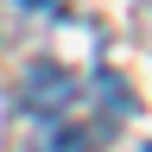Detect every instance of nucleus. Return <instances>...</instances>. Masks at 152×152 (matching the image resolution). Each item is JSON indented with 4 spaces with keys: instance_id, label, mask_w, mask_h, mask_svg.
<instances>
[{
    "instance_id": "7ed1b4c3",
    "label": "nucleus",
    "mask_w": 152,
    "mask_h": 152,
    "mask_svg": "<svg viewBox=\"0 0 152 152\" xmlns=\"http://www.w3.org/2000/svg\"><path fill=\"white\" fill-rule=\"evenodd\" d=\"M26 7H45V0H26Z\"/></svg>"
},
{
    "instance_id": "f03ea898",
    "label": "nucleus",
    "mask_w": 152,
    "mask_h": 152,
    "mask_svg": "<svg viewBox=\"0 0 152 152\" xmlns=\"http://www.w3.org/2000/svg\"><path fill=\"white\" fill-rule=\"evenodd\" d=\"M32 152H102V127L83 114H32Z\"/></svg>"
},
{
    "instance_id": "f257e3e1",
    "label": "nucleus",
    "mask_w": 152,
    "mask_h": 152,
    "mask_svg": "<svg viewBox=\"0 0 152 152\" xmlns=\"http://www.w3.org/2000/svg\"><path fill=\"white\" fill-rule=\"evenodd\" d=\"M83 95H89V83L76 70H57V64H38L32 76H26V114H83Z\"/></svg>"
}]
</instances>
